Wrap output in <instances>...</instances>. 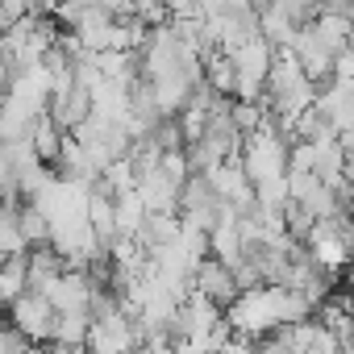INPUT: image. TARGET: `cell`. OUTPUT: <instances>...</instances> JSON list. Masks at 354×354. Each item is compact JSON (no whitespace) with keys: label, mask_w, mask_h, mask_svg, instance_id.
Returning <instances> with one entry per match:
<instances>
[{"label":"cell","mask_w":354,"mask_h":354,"mask_svg":"<svg viewBox=\"0 0 354 354\" xmlns=\"http://www.w3.org/2000/svg\"><path fill=\"white\" fill-rule=\"evenodd\" d=\"M9 317H13V325L38 346V342H50V333H55V317H59V308H55V300L46 296V292H38V288H26L13 304H9Z\"/></svg>","instance_id":"1"},{"label":"cell","mask_w":354,"mask_h":354,"mask_svg":"<svg viewBox=\"0 0 354 354\" xmlns=\"http://www.w3.org/2000/svg\"><path fill=\"white\" fill-rule=\"evenodd\" d=\"M188 288L192 292H201V296H209L217 308H230L234 300H238V283H234V271H230V263H221L217 254H205L196 267H192V275H188Z\"/></svg>","instance_id":"2"}]
</instances>
